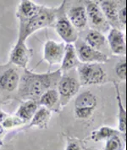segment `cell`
Returning a JSON list of instances; mask_svg holds the SVG:
<instances>
[{"mask_svg":"<svg viewBox=\"0 0 127 150\" xmlns=\"http://www.w3.org/2000/svg\"><path fill=\"white\" fill-rule=\"evenodd\" d=\"M66 4L67 1H63L60 6L57 8L55 23L54 26L64 42H66L65 44H73V42L75 43L79 38V34L66 16Z\"/></svg>","mask_w":127,"mask_h":150,"instance_id":"3","label":"cell"},{"mask_svg":"<svg viewBox=\"0 0 127 150\" xmlns=\"http://www.w3.org/2000/svg\"><path fill=\"white\" fill-rule=\"evenodd\" d=\"M37 102L39 106L45 107L51 112L58 113L61 109L59 96L56 88L49 89L47 92H45L40 97Z\"/></svg>","mask_w":127,"mask_h":150,"instance_id":"17","label":"cell"},{"mask_svg":"<svg viewBox=\"0 0 127 150\" xmlns=\"http://www.w3.org/2000/svg\"><path fill=\"white\" fill-rule=\"evenodd\" d=\"M65 150H83V147L79 139L75 137H68Z\"/></svg>","mask_w":127,"mask_h":150,"instance_id":"27","label":"cell"},{"mask_svg":"<svg viewBox=\"0 0 127 150\" xmlns=\"http://www.w3.org/2000/svg\"><path fill=\"white\" fill-rule=\"evenodd\" d=\"M65 43L58 42L54 40L46 42L43 48V58L50 65H55L62 62L64 54Z\"/></svg>","mask_w":127,"mask_h":150,"instance_id":"12","label":"cell"},{"mask_svg":"<svg viewBox=\"0 0 127 150\" xmlns=\"http://www.w3.org/2000/svg\"><path fill=\"white\" fill-rule=\"evenodd\" d=\"M125 142H123L122 135L114 136L107 139L103 150H124Z\"/></svg>","mask_w":127,"mask_h":150,"instance_id":"23","label":"cell"},{"mask_svg":"<svg viewBox=\"0 0 127 150\" xmlns=\"http://www.w3.org/2000/svg\"><path fill=\"white\" fill-rule=\"evenodd\" d=\"M41 6L42 5L37 4L30 0L20 1L16 11V16L19 20V24L25 23L34 17L38 13Z\"/></svg>","mask_w":127,"mask_h":150,"instance_id":"16","label":"cell"},{"mask_svg":"<svg viewBox=\"0 0 127 150\" xmlns=\"http://www.w3.org/2000/svg\"><path fill=\"white\" fill-rule=\"evenodd\" d=\"M116 92V99H117V105H118V131L119 133L123 134V137L126 139V111L123 106L121 94L119 91V86L116 81L114 82Z\"/></svg>","mask_w":127,"mask_h":150,"instance_id":"21","label":"cell"},{"mask_svg":"<svg viewBox=\"0 0 127 150\" xmlns=\"http://www.w3.org/2000/svg\"><path fill=\"white\" fill-rule=\"evenodd\" d=\"M51 120V111L45 107L41 106L36 111L35 115L29 122V127H38L40 129H46L49 125Z\"/></svg>","mask_w":127,"mask_h":150,"instance_id":"20","label":"cell"},{"mask_svg":"<svg viewBox=\"0 0 127 150\" xmlns=\"http://www.w3.org/2000/svg\"><path fill=\"white\" fill-rule=\"evenodd\" d=\"M99 6L102 9L106 21L109 24L110 27L121 31V25L118 19V1L103 0L98 1Z\"/></svg>","mask_w":127,"mask_h":150,"instance_id":"14","label":"cell"},{"mask_svg":"<svg viewBox=\"0 0 127 150\" xmlns=\"http://www.w3.org/2000/svg\"><path fill=\"white\" fill-rule=\"evenodd\" d=\"M80 64L75 52L74 44H65L64 54L61 62V68L59 69L62 73H66L72 69L77 68Z\"/></svg>","mask_w":127,"mask_h":150,"instance_id":"18","label":"cell"},{"mask_svg":"<svg viewBox=\"0 0 127 150\" xmlns=\"http://www.w3.org/2000/svg\"><path fill=\"white\" fill-rule=\"evenodd\" d=\"M117 135H121L118 130H115L109 127H102L96 131H93L91 133L90 139L94 142H99L105 139L107 140L112 137L117 136Z\"/></svg>","mask_w":127,"mask_h":150,"instance_id":"22","label":"cell"},{"mask_svg":"<svg viewBox=\"0 0 127 150\" xmlns=\"http://www.w3.org/2000/svg\"><path fill=\"white\" fill-rule=\"evenodd\" d=\"M38 108H39V104L37 100H32V99L25 100L16 110L15 115L19 119H20L21 120H23L25 123L30 122V120H32Z\"/></svg>","mask_w":127,"mask_h":150,"instance_id":"19","label":"cell"},{"mask_svg":"<svg viewBox=\"0 0 127 150\" xmlns=\"http://www.w3.org/2000/svg\"><path fill=\"white\" fill-rule=\"evenodd\" d=\"M84 32H85L84 38L83 39L81 38V39L91 47L107 54L105 51L109 49L108 41L103 33L97 32L96 30H92V29L84 31Z\"/></svg>","mask_w":127,"mask_h":150,"instance_id":"15","label":"cell"},{"mask_svg":"<svg viewBox=\"0 0 127 150\" xmlns=\"http://www.w3.org/2000/svg\"><path fill=\"white\" fill-rule=\"evenodd\" d=\"M75 48L80 64H105L109 61V56L87 45L81 38L75 42Z\"/></svg>","mask_w":127,"mask_h":150,"instance_id":"7","label":"cell"},{"mask_svg":"<svg viewBox=\"0 0 127 150\" xmlns=\"http://www.w3.org/2000/svg\"><path fill=\"white\" fill-rule=\"evenodd\" d=\"M114 71H115L116 76L121 81L126 80V57H123L117 62L114 67Z\"/></svg>","mask_w":127,"mask_h":150,"instance_id":"25","label":"cell"},{"mask_svg":"<svg viewBox=\"0 0 127 150\" xmlns=\"http://www.w3.org/2000/svg\"><path fill=\"white\" fill-rule=\"evenodd\" d=\"M57 8L42 5L38 13L25 23L19 24V39L26 41L33 33L42 28L52 27L55 23Z\"/></svg>","mask_w":127,"mask_h":150,"instance_id":"2","label":"cell"},{"mask_svg":"<svg viewBox=\"0 0 127 150\" xmlns=\"http://www.w3.org/2000/svg\"><path fill=\"white\" fill-rule=\"evenodd\" d=\"M30 56V49L27 47L25 41L18 38L10 52L9 64L25 70L26 69L27 64L29 62Z\"/></svg>","mask_w":127,"mask_h":150,"instance_id":"11","label":"cell"},{"mask_svg":"<svg viewBox=\"0 0 127 150\" xmlns=\"http://www.w3.org/2000/svg\"><path fill=\"white\" fill-rule=\"evenodd\" d=\"M20 76L16 67L8 63L0 66V90L5 93H14L18 90Z\"/></svg>","mask_w":127,"mask_h":150,"instance_id":"10","label":"cell"},{"mask_svg":"<svg viewBox=\"0 0 127 150\" xmlns=\"http://www.w3.org/2000/svg\"><path fill=\"white\" fill-rule=\"evenodd\" d=\"M108 46L111 53L114 55L126 57V45L124 33L120 30L110 28L108 35Z\"/></svg>","mask_w":127,"mask_h":150,"instance_id":"13","label":"cell"},{"mask_svg":"<svg viewBox=\"0 0 127 150\" xmlns=\"http://www.w3.org/2000/svg\"><path fill=\"white\" fill-rule=\"evenodd\" d=\"M80 87L79 80L72 74L64 73L57 85L61 107L65 106L78 93Z\"/></svg>","mask_w":127,"mask_h":150,"instance_id":"6","label":"cell"},{"mask_svg":"<svg viewBox=\"0 0 127 150\" xmlns=\"http://www.w3.org/2000/svg\"><path fill=\"white\" fill-rule=\"evenodd\" d=\"M60 70L48 73H34L25 69L18 87V94L25 100H38L49 89L55 88L62 76Z\"/></svg>","mask_w":127,"mask_h":150,"instance_id":"1","label":"cell"},{"mask_svg":"<svg viewBox=\"0 0 127 150\" xmlns=\"http://www.w3.org/2000/svg\"><path fill=\"white\" fill-rule=\"evenodd\" d=\"M87 15L88 25L91 29L101 33L108 32L110 30V25L103 16L98 1H83Z\"/></svg>","mask_w":127,"mask_h":150,"instance_id":"5","label":"cell"},{"mask_svg":"<svg viewBox=\"0 0 127 150\" xmlns=\"http://www.w3.org/2000/svg\"><path fill=\"white\" fill-rule=\"evenodd\" d=\"M77 73L80 86L100 85L107 79V74L99 64H80Z\"/></svg>","mask_w":127,"mask_h":150,"instance_id":"4","label":"cell"},{"mask_svg":"<svg viewBox=\"0 0 127 150\" xmlns=\"http://www.w3.org/2000/svg\"><path fill=\"white\" fill-rule=\"evenodd\" d=\"M118 19L122 29H126V2L118 1Z\"/></svg>","mask_w":127,"mask_h":150,"instance_id":"26","label":"cell"},{"mask_svg":"<svg viewBox=\"0 0 127 150\" xmlns=\"http://www.w3.org/2000/svg\"><path fill=\"white\" fill-rule=\"evenodd\" d=\"M65 14L70 22L77 32H84L87 30V15L83 1H76L69 8H67L66 4Z\"/></svg>","mask_w":127,"mask_h":150,"instance_id":"9","label":"cell"},{"mask_svg":"<svg viewBox=\"0 0 127 150\" xmlns=\"http://www.w3.org/2000/svg\"><path fill=\"white\" fill-rule=\"evenodd\" d=\"M25 124L23 120H21L20 119L15 116H8L6 115V117L2 120V122L0 123V125L6 131V130H9L12 128H15L16 127H20L21 125Z\"/></svg>","mask_w":127,"mask_h":150,"instance_id":"24","label":"cell"},{"mask_svg":"<svg viewBox=\"0 0 127 150\" xmlns=\"http://www.w3.org/2000/svg\"><path fill=\"white\" fill-rule=\"evenodd\" d=\"M86 150H97V149H86Z\"/></svg>","mask_w":127,"mask_h":150,"instance_id":"29","label":"cell"},{"mask_svg":"<svg viewBox=\"0 0 127 150\" xmlns=\"http://www.w3.org/2000/svg\"><path fill=\"white\" fill-rule=\"evenodd\" d=\"M97 105V98L90 91H86L77 96L75 100L74 110L76 118L87 120L93 114Z\"/></svg>","mask_w":127,"mask_h":150,"instance_id":"8","label":"cell"},{"mask_svg":"<svg viewBox=\"0 0 127 150\" xmlns=\"http://www.w3.org/2000/svg\"><path fill=\"white\" fill-rule=\"evenodd\" d=\"M4 134H5V130L0 125V147H2L3 144H4V141L3 140H4Z\"/></svg>","mask_w":127,"mask_h":150,"instance_id":"28","label":"cell"}]
</instances>
